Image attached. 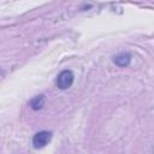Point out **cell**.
Listing matches in <instances>:
<instances>
[{"label": "cell", "mask_w": 154, "mask_h": 154, "mask_svg": "<svg viewBox=\"0 0 154 154\" xmlns=\"http://www.w3.org/2000/svg\"><path fill=\"white\" fill-rule=\"evenodd\" d=\"M131 60V55L129 53H119L118 55H116L113 58V61L116 65H118L119 67H125L130 64Z\"/></svg>", "instance_id": "3"}, {"label": "cell", "mask_w": 154, "mask_h": 154, "mask_svg": "<svg viewBox=\"0 0 154 154\" xmlns=\"http://www.w3.org/2000/svg\"><path fill=\"white\" fill-rule=\"evenodd\" d=\"M73 78H75V76L70 70H63L57 77V87L63 90L67 89L72 85Z\"/></svg>", "instance_id": "1"}, {"label": "cell", "mask_w": 154, "mask_h": 154, "mask_svg": "<svg viewBox=\"0 0 154 154\" xmlns=\"http://www.w3.org/2000/svg\"><path fill=\"white\" fill-rule=\"evenodd\" d=\"M43 105H45V95H42V94L35 96L30 101V107L32 109H41L43 107Z\"/></svg>", "instance_id": "4"}, {"label": "cell", "mask_w": 154, "mask_h": 154, "mask_svg": "<svg viewBox=\"0 0 154 154\" xmlns=\"http://www.w3.org/2000/svg\"><path fill=\"white\" fill-rule=\"evenodd\" d=\"M51 137H52V134L49 131L42 130V131L36 132L34 135V137H32V146H34V148L38 149V148L45 147L51 141Z\"/></svg>", "instance_id": "2"}]
</instances>
